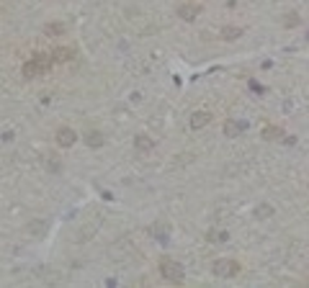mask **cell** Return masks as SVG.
Returning a JSON list of instances; mask_svg holds the SVG:
<instances>
[{
  "instance_id": "1",
  "label": "cell",
  "mask_w": 309,
  "mask_h": 288,
  "mask_svg": "<svg viewBox=\"0 0 309 288\" xmlns=\"http://www.w3.org/2000/svg\"><path fill=\"white\" fill-rule=\"evenodd\" d=\"M54 65V59L49 54H36L34 59H28V62L23 65V78H36V75H44V72H49Z\"/></svg>"
},
{
  "instance_id": "2",
  "label": "cell",
  "mask_w": 309,
  "mask_h": 288,
  "mask_svg": "<svg viewBox=\"0 0 309 288\" xmlns=\"http://www.w3.org/2000/svg\"><path fill=\"white\" fill-rule=\"evenodd\" d=\"M160 276L170 283H183L185 281V268L178 260H173V257H162L160 260Z\"/></svg>"
},
{
  "instance_id": "3",
  "label": "cell",
  "mask_w": 309,
  "mask_h": 288,
  "mask_svg": "<svg viewBox=\"0 0 309 288\" xmlns=\"http://www.w3.org/2000/svg\"><path fill=\"white\" fill-rule=\"evenodd\" d=\"M211 273L216 278H235L237 273H240V263L237 260H232V257H222V260H216Z\"/></svg>"
},
{
  "instance_id": "4",
  "label": "cell",
  "mask_w": 309,
  "mask_h": 288,
  "mask_svg": "<svg viewBox=\"0 0 309 288\" xmlns=\"http://www.w3.org/2000/svg\"><path fill=\"white\" fill-rule=\"evenodd\" d=\"M260 136H263V142H281L286 136V131L281 126H276V124H268V126H263Z\"/></svg>"
},
{
  "instance_id": "5",
  "label": "cell",
  "mask_w": 309,
  "mask_h": 288,
  "mask_svg": "<svg viewBox=\"0 0 309 288\" xmlns=\"http://www.w3.org/2000/svg\"><path fill=\"white\" fill-rule=\"evenodd\" d=\"M247 129V121H237V118H229V121H224V136H240L242 131Z\"/></svg>"
},
{
  "instance_id": "6",
  "label": "cell",
  "mask_w": 309,
  "mask_h": 288,
  "mask_svg": "<svg viewBox=\"0 0 309 288\" xmlns=\"http://www.w3.org/2000/svg\"><path fill=\"white\" fill-rule=\"evenodd\" d=\"M77 142V134L70 129V126H62L59 131H57V144L59 147H72Z\"/></svg>"
},
{
  "instance_id": "7",
  "label": "cell",
  "mask_w": 309,
  "mask_h": 288,
  "mask_svg": "<svg viewBox=\"0 0 309 288\" xmlns=\"http://www.w3.org/2000/svg\"><path fill=\"white\" fill-rule=\"evenodd\" d=\"M198 13H201V8L193 5V3H183V5H178V18H183V21H196Z\"/></svg>"
},
{
  "instance_id": "8",
  "label": "cell",
  "mask_w": 309,
  "mask_h": 288,
  "mask_svg": "<svg viewBox=\"0 0 309 288\" xmlns=\"http://www.w3.org/2000/svg\"><path fill=\"white\" fill-rule=\"evenodd\" d=\"M49 57L54 62H70V59H75V49L72 47H54Z\"/></svg>"
},
{
  "instance_id": "9",
  "label": "cell",
  "mask_w": 309,
  "mask_h": 288,
  "mask_svg": "<svg viewBox=\"0 0 309 288\" xmlns=\"http://www.w3.org/2000/svg\"><path fill=\"white\" fill-rule=\"evenodd\" d=\"M211 118H214V116H211L209 111H196V113H191V129H204Z\"/></svg>"
},
{
  "instance_id": "10",
  "label": "cell",
  "mask_w": 309,
  "mask_h": 288,
  "mask_svg": "<svg viewBox=\"0 0 309 288\" xmlns=\"http://www.w3.org/2000/svg\"><path fill=\"white\" fill-rule=\"evenodd\" d=\"M219 36H222L224 41H237V39L242 36V28H240V26H224L222 31H219Z\"/></svg>"
},
{
  "instance_id": "11",
  "label": "cell",
  "mask_w": 309,
  "mask_h": 288,
  "mask_svg": "<svg viewBox=\"0 0 309 288\" xmlns=\"http://www.w3.org/2000/svg\"><path fill=\"white\" fill-rule=\"evenodd\" d=\"M134 147L139 149V152H150V149H154V142L147 134H139V136H134Z\"/></svg>"
},
{
  "instance_id": "12",
  "label": "cell",
  "mask_w": 309,
  "mask_h": 288,
  "mask_svg": "<svg viewBox=\"0 0 309 288\" xmlns=\"http://www.w3.org/2000/svg\"><path fill=\"white\" fill-rule=\"evenodd\" d=\"M85 144L93 147V149L103 147V134H101V131H88V134H85Z\"/></svg>"
},
{
  "instance_id": "13",
  "label": "cell",
  "mask_w": 309,
  "mask_h": 288,
  "mask_svg": "<svg viewBox=\"0 0 309 288\" xmlns=\"http://www.w3.org/2000/svg\"><path fill=\"white\" fill-rule=\"evenodd\" d=\"M281 23H284L286 28H297V26L302 23V16H299L297 10H289L286 16H284V21H281Z\"/></svg>"
},
{
  "instance_id": "14",
  "label": "cell",
  "mask_w": 309,
  "mask_h": 288,
  "mask_svg": "<svg viewBox=\"0 0 309 288\" xmlns=\"http://www.w3.org/2000/svg\"><path fill=\"white\" fill-rule=\"evenodd\" d=\"M44 34L46 36H62L65 34V26L62 23H49V26H44Z\"/></svg>"
},
{
  "instance_id": "15",
  "label": "cell",
  "mask_w": 309,
  "mask_h": 288,
  "mask_svg": "<svg viewBox=\"0 0 309 288\" xmlns=\"http://www.w3.org/2000/svg\"><path fill=\"white\" fill-rule=\"evenodd\" d=\"M152 237H157L160 242H167V226L165 224H154L152 226Z\"/></svg>"
},
{
  "instance_id": "16",
  "label": "cell",
  "mask_w": 309,
  "mask_h": 288,
  "mask_svg": "<svg viewBox=\"0 0 309 288\" xmlns=\"http://www.w3.org/2000/svg\"><path fill=\"white\" fill-rule=\"evenodd\" d=\"M255 216H258V219H268V216H273V206L260 203V206L255 208Z\"/></svg>"
},
{
  "instance_id": "17",
  "label": "cell",
  "mask_w": 309,
  "mask_h": 288,
  "mask_svg": "<svg viewBox=\"0 0 309 288\" xmlns=\"http://www.w3.org/2000/svg\"><path fill=\"white\" fill-rule=\"evenodd\" d=\"M227 239H229L227 232H216V229L209 232V242H227Z\"/></svg>"
},
{
  "instance_id": "18",
  "label": "cell",
  "mask_w": 309,
  "mask_h": 288,
  "mask_svg": "<svg viewBox=\"0 0 309 288\" xmlns=\"http://www.w3.org/2000/svg\"><path fill=\"white\" fill-rule=\"evenodd\" d=\"M49 168H52V170H59V160H57V157L49 160Z\"/></svg>"
}]
</instances>
